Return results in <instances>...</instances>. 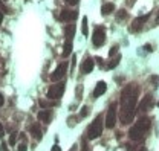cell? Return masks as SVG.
<instances>
[{"label": "cell", "mask_w": 159, "mask_h": 151, "mask_svg": "<svg viewBox=\"0 0 159 151\" xmlns=\"http://www.w3.org/2000/svg\"><path fill=\"white\" fill-rule=\"evenodd\" d=\"M78 15L77 11H68V9H63L61 14H60V20L61 21H71V20H75Z\"/></svg>", "instance_id": "10"}, {"label": "cell", "mask_w": 159, "mask_h": 151, "mask_svg": "<svg viewBox=\"0 0 159 151\" xmlns=\"http://www.w3.org/2000/svg\"><path fill=\"white\" fill-rule=\"evenodd\" d=\"M103 133V116H97V119L90 124V127L87 128V137L89 139H97Z\"/></svg>", "instance_id": "3"}, {"label": "cell", "mask_w": 159, "mask_h": 151, "mask_svg": "<svg viewBox=\"0 0 159 151\" xmlns=\"http://www.w3.org/2000/svg\"><path fill=\"white\" fill-rule=\"evenodd\" d=\"M64 93V84L63 82H58V84H54L51 85V89L48 90V98L49 99H60Z\"/></svg>", "instance_id": "4"}, {"label": "cell", "mask_w": 159, "mask_h": 151, "mask_svg": "<svg viewBox=\"0 0 159 151\" xmlns=\"http://www.w3.org/2000/svg\"><path fill=\"white\" fill-rule=\"evenodd\" d=\"M119 60H121V57H119V55H118V57H116V58H115L113 61H110V63H109V69H113L115 66H118V63H119Z\"/></svg>", "instance_id": "19"}, {"label": "cell", "mask_w": 159, "mask_h": 151, "mask_svg": "<svg viewBox=\"0 0 159 151\" xmlns=\"http://www.w3.org/2000/svg\"><path fill=\"white\" fill-rule=\"evenodd\" d=\"M136 101H138V89L133 85H127L121 93V113H119V119L124 125L133 121Z\"/></svg>", "instance_id": "1"}, {"label": "cell", "mask_w": 159, "mask_h": 151, "mask_svg": "<svg viewBox=\"0 0 159 151\" xmlns=\"http://www.w3.org/2000/svg\"><path fill=\"white\" fill-rule=\"evenodd\" d=\"M94 66H95V63L92 58H86L83 61V64H81V72L83 73H90L92 70H94Z\"/></svg>", "instance_id": "11"}, {"label": "cell", "mask_w": 159, "mask_h": 151, "mask_svg": "<svg viewBox=\"0 0 159 151\" xmlns=\"http://www.w3.org/2000/svg\"><path fill=\"white\" fill-rule=\"evenodd\" d=\"M71 52H72V41H66L63 49V57H69Z\"/></svg>", "instance_id": "17"}, {"label": "cell", "mask_w": 159, "mask_h": 151, "mask_svg": "<svg viewBox=\"0 0 159 151\" xmlns=\"http://www.w3.org/2000/svg\"><path fill=\"white\" fill-rule=\"evenodd\" d=\"M80 115H81V116H87L89 115V107H83L81 111H80Z\"/></svg>", "instance_id": "21"}, {"label": "cell", "mask_w": 159, "mask_h": 151, "mask_svg": "<svg viewBox=\"0 0 159 151\" xmlns=\"http://www.w3.org/2000/svg\"><path fill=\"white\" fill-rule=\"evenodd\" d=\"M150 128V119L149 118H141L133 127L130 128L129 131V137L132 141H141L144 139V136H145V131H147Z\"/></svg>", "instance_id": "2"}, {"label": "cell", "mask_w": 159, "mask_h": 151, "mask_svg": "<svg viewBox=\"0 0 159 151\" xmlns=\"http://www.w3.org/2000/svg\"><path fill=\"white\" fill-rule=\"evenodd\" d=\"M80 2V0H66V3H69V5H77Z\"/></svg>", "instance_id": "25"}, {"label": "cell", "mask_w": 159, "mask_h": 151, "mask_svg": "<svg viewBox=\"0 0 159 151\" xmlns=\"http://www.w3.org/2000/svg\"><path fill=\"white\" fill-rule=\"evenodd\" d=\"M5 136V130H3V125H2V122H0V139Z\"/></svg>", "instance_id": "23"}, {"label": "cell", "mask_w": 159, "mask_h": 151, "mask_svg": "<svg viewBox=\"0 0 159 151\" xmlns=\"http://www.w3.org/2000/svg\"><path fill=\"white\" fill-rule=\"evenodd\" d=\"M136 2V0H127V5H133Z\"/></svg>", "instance_id": "30"}, {"label": "cell", "mask_w": 159, "mask_h": 151, "mask_svg": "<svg viewBox=\"0 0 159 151\" xmlns=\"http://www.w3.org/2000/svg\"><path fill=\"white\" fill-rule=\"evenodd\" d=\"M106 41V32H104V28H97L95 32H94V37H92V43H94V46L100 47L103 46Z\"/></svg>", "instance_id": "6"}, {"label": "cell", "mask_w": 159, "mask_h": 151, "mask_svg": "<svg viewBox=\"0 0 159 151\" xmlns=\"http://www.w3.org/2000/svg\"><path fill=\"white\" fill-rule=\"evenodd\" d=\"M83 35H87L89 29H87V17H83Z\"/></svg>", "instance_id": "18"}, {"label": "cell", "mask_w": 159, "mask_h": 151, "mask_svg": "<svg viewBox=\"0 0 159 151\" xmlns=\"http://www.w3.org/2000/svg\"><path fill=\"white\" fill-rule=\"evenodd\" d=\"M26 150H28L26 144H20V145H19V148H17V151H26Z\"/></svg>", "instance_id": "22"}, {"label": "cell", "mask_w": 159, "mask_h": 151, "mask_svg": "<svg viewBox=\"0 0 159 151\" xmlns=\"http://www.w3.org/2000/svg\"><path fill=\"white\" fill-rule=\"evenodd\" d=\"M52 151H61V148L58 145H54V147H52Z\"/></svg>", "instance_id": "29"}, {"label": "cell", "mask_w": 159, "mask_h": 151, "mask_svg": "<svg viewBox=\"0 0 159 151\" xmlns=\"http://www.w3.org/2000/svg\"><path fill=\"white\" fill-rule=\"evenodd\" d=\"M116 124V102H113L109 110H107V116H106V127L107 128H113Z\"/></svg>", "instance_id": "5"}, {"label": "cell", "mask_w": 159, "mask_h": 151, "mask_svg": "<svg viewBox=\"0 0 159 151\" xmlns=\"http://www.w3.org/2000/svg\"><path fill=\"white\" fill-rule=\"evenodd\" d=\"M31 133H32V136L35 137V139H40V137H42V130H40L38 124H34L31 127Z\"/></svg>", "instance_id": "16"}, {"label": "cell", "mask_w": 159, "mask_h": 151, "mask_svg": "<svg viewBox=\"0 0 159 151\" xmlns=\"http://www.w3.org/2000/svg\"><path fill=\"white\" fill-rule=\"evenodd\" d=\"M156 105H158V107H159V101H158V104H156Z\"/></svg>", "instance_id": "33"}, {"label": "cell", "mask_w": 159, "mask_h": 151, "mask_svg": "<svg viewBox=\"0 0 159 151\" xmlns=\"http://www.w3.org/2000/svg\"><path fill=\"white\" fill-rule=\"evenodd\" d=\"M66 70H68V63L63 61L61 64H58V67L51 73V80H52V81H60V80L64 77Z\"/></svg>", "instance_id": "7"}, {"label": "cell", "mask_w": 159, "mask_h": 151, "mask_svg": "<svg viewBox=\"0 0 159 151\" xmlns=\"http://www.w3.org/2000/svg\"><path fill=\"white\" fill-rule=\"evenodd\" d=\"M152 102H153V96L152 95H147V96H144V99L141 101V104H139V113H144V111H147L150 110L152 107Z\"/></svg>", "instance_id": "9"}, {"label": "cell", "mask_w": 159, "mask_h": 151, "mask_svg": "<svg viewBox=\"0 0 159 151\" xmlns=\"http://www.w3.org/2000/svg\"><path fill=\"white\" fill-rule=\"evenodd\" d=\"M0 151H8V147H6V144H2V145H0Z\"/></svg>", "instance_id": "27"}, {"label": "cell", "mask_w": 159, "mask_h": 151, "mask_svg": "<svg viewBox=\"0 0 159 151\" xmlns=\"http://www.w3.org/2000/svg\"><path fill=\"white\" fill-rule=\"evenodd\" d=\"M38 121H43V122H49L51 121V113L49 111H46V110H43V111H38Z\"/></svg>", "instance_id": "15"}, {"label": "cell", "mask_w": 159, "mask_h": 151, "mask_svg": "<svg viewBox=\"0 0 159 151\" xmlns=\"http://www.w3.org/2000/svg\"><path fill=\"white\" fill-rule=\"evenodd\" d=\"M2 21H3V14H2V11H0V24H2Z\"/></svg>", "instance_id": "31"}, {"label": "cell", "mask_w": 159, "mask_h": 151, "mask_svg": "<svg viewBox=\"0 0 159 151\" xmlns=\"http://www.w3.org/2000/svg\"><path fill=\"white\" fill-rule=\"evenodd\" d=\"M116 50H118V47H116V46H113V47L110 49V52H109V54H110V57H112L113 54H116Z\"/></svg>", "instance_id": "26"}, {"label": "cell", "mask_w": 159, "mask_h": 151, "mask_svg": "<svg viewBox=\"0 0 159 151\" xmlns=\"http://www.w3.org/2000/svg\"><path fill=\"white\" fill-rule=\"evenodd\" d=\"M136 151H147V150H145V148H144V147H139V148H138V150H136Z\"/></svg>", "instance_id": "32"}, {"label": "cell", "mask_w": 159, "mask_h": 151, "mask_svg": "<svg viewBox=\"0 0 159 151\" xmlns=\"http://www.w3.org/2000/svg\"><path fill=\"white\" fill-rule=\"evenodd\" d=\"M14 142H16V134H12V136L9 137V144H11V145H14Z\"/></svg>", "instance_id": "24"}, {"label": "cell", "mask_w": 159, "mask_h": 151, "mask_svg": "<svg viewBox=\"0 0 159 151\" xmlns=\"http://www.w3.org/2000/svg\"><path fill=\"white\" fill-rule=\"evenodd\" d=\"M126 17H127V12H126L124 9H121V11H119L118 14H116V18H118V20H121V18H126Z\"/></svg>", "instance_id": "20"}, {"label": "cell", "mask_w": 159, "mask_h": 151, "mask_svg": "<svg viewBox=\"0 0 159 151\" xmlns=\"http://www.w3.org/2000/svg\"><path fill=\"white\" fill-rule=\"evenodd\" d=\"M113 11H115V5L113 3H106L101 8V14L103 15H109V14H112Z\"/></svg>", "instance_id": "14"}, {"label": "cell", "mask_w": 159, "mask_h": 151, "mask_svg": "<svg viewBox=\"0 0 159 151\" xmlns=\"http://www.w3.org/2000/svg\"><path fill=\"white\" fill-rule=\"evenodd\" d=\"M147 18H149V14L147 15H144V17H138V18H135L133 20V23L130 24V32H138V31H141V28L144 26V23L147 21Z\"/></svg>", "instance_id": "8"}, {"label": "cell", "mask_w": 159, "mask_h": 151, "mask_svg": "<svg viewBox=\"0 0 159 151\" xmlns=\"http://www.w3.org/2000/svg\"><path fill=\"white\" fill-rule=\"evenodd\" d=\"M3 102H5V98H3V95H2V93H0V107L3 105Z\"/></svg>", "instance_id": "28"}, {"label": "cell", "mask_w": 159, "mask_h": 151, "mask_svg": "<svg viewBox=\"0 0 159 151\" xmlns=\"http://www.w3.org/2000/svg\"><path fill=\"white\" fill-rule=\"evenodd\" d=\"M106 90H107V84H106L104 81H100V82L97 84V87H95V90H94V96L98 98V96H101Z\"/></svg>", "instance_id": "12"}, {"label": "cell", "mask_w": 159, "mask_h": 151, "mask_svg": "<svg viewBox=\"0 0 159 151\" xmlns=\"http://www.w3.org/2000/svg\"><path fill=\"white\" fill-rule=\"evenodd\" d=\"M64 34H66V41H72L74 35H75V24H68V26L64 28Z\"/></svg>", "instance_id": "13"}]
</instances>
